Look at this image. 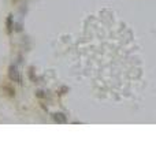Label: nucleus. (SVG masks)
I'll use <instances>...</instances> for the list:
<instances>
[{"mask_svg":"<svg viewBox=\"0 0 156 164\" xmlns=\"http://www.w3.org/2000/svg\"><path fill=\"white\" fill-rule=\"evenodd\" d=\"M10 78H11L13 81L19 82V74H18L17 69H15L14 66H11V67H10Z\"/></svg>","mask_w":156,"mask_h":164,"instance_id":"obj_1","label":"nucleus"},{"mask_svg":"<svg viewBox=\"0 0 156 164\" xmlns=\"http://www.w3.org/2000/svg\"><path fill=\"white\" fill-rule=\"evenodd\" d=\"M55 120L56 122H59V123H64V122H67V119H66V116H64L63 114H55Z\"/></svg>","mask_w":156,"mask_h":164,"instance_id":"obj_2","label":"nucleus"},{"mask_svg":"<svg viewBox=\"0 0 156 164\" xmlns=\"http://www.w3.org/2000/svg\"><path fill=\"white\" fill-rule=\"evenodd\" d=\"M7 30H8V33H11V30H13V18H11V15L7 18Z\"/></svg>","mask_w":156,"mask_h":164,"instance_id":"obj_3","label":"nucleus"}]
</instances>
